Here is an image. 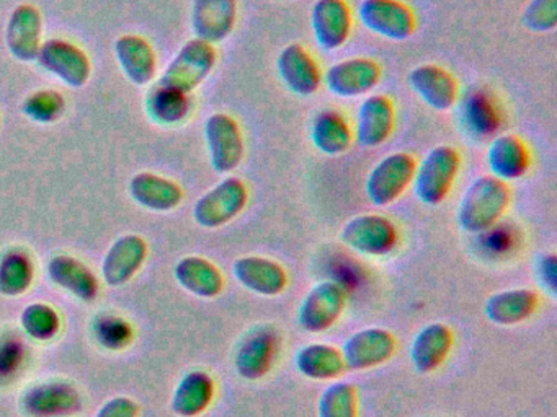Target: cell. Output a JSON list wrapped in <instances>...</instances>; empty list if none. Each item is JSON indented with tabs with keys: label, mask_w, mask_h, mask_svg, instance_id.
Masks as SVG:
<instances>
[{
	"label": "cell",
	"mask_w": 557,
	"mask_h": 417,
	"mask_svg": "<svg viewBox=\"0 0 557 417\" xmlns=\"http://www.w3.org/2000/svg\"><path fill=\"white\" fill-rule=\"evenodd\" d=\"M487 165L494 178L508 182L523 178L531 166V152L524 140L513 134H502L487 149Z\"/></svg>",
	"instance_id": "24"
},
{
	"label": "cell",
	"mask_w": 557,
	"mask_h": 417,
	"mask_svg": "<svg viewBox=\"0 0 557 417\" xmlns=\"http://www.w3.org/2000/svg\"><path fill=\"white\" fill-rule=\"evenodd\" d=\"M510 199L511 191L507 182L492 175L481 176L462 192L456 220L468 233H484L504 217Z\"/></svg>",
	"instance_id": "1"
},
{
	"label": "cell",
	"mask_w": 557,
	"mask_h": 417,
	"mask_svg": "<svg viewBox=\"0 0 557 417\" xmlns=\"http://www.w3.org/2000/svg\"><path fill=\"white\" fill-rule=\"evenodd\" d=\"M397 342L393 332L383 328H367L351 334L342 348L345 368L363 371L391 361Z\"/></svg>",
	"instance_id": "11"
},
{
	"label": "cell",
	"mask_w": 557,
	"mask_h": 417,
	"mask_svg": "<svg viewBox=\"0 0 557 417\" xmlns=\"http://www.w3.org/2000/svg\"><path fill=\"white\" fill-rule=\"evenodd\" d=\"M146 110L154 123L177 124L187 117L190 101L188 94L154 85L146 98Z\"/></svg>",
	"instance_id": "33"
},
{
	"label": "cell",
	"mask_w": 557,
	"mask_h": 417,
	"mask_svg": "<svg viewBox=\"0 0 557 417\" xmlns=\"http://www.w3.org/2000/svg\"><path fill=\"white\" fill-rule=\"evenodd\" d=\"M83 406L76 388L63 381L37 384L22 397V409L30 417H67Z\"/></svg>",
	"instance_id": "18"
},
{
	"label": "cell",
	"mask_w": 557,
	"mask_h": 417,
	"mask_svg": "<svg viewBox=\"0 0 557 417\" xmlns=\"http://www.w3.org/2000/svg\"><path fill=\"white\" fill-rule=\"evenodd\" d=\"M358 18L368 31L391 41H406L416 33V13L403 0H363Z\"/></svg>",
	"instance_id": "7"
},
{
	"label": "cell",
	"mask_w": 557,
	"mask_h": 417,
	"mask_svg": "<svg viewBox=\"0 0 557 417\" xmlns=\"http://www.w3.org/2000/svg\"><path fill=\"white\" fill-rule=\"evenodd\" d=\"M455 342L451 328L445 323H430L423 326L412 344H410V362L419 374H432L442 367Z\"/></svg>",
	"instance_id": "23"
},
{
	"label": "cell",
	"mask_w": 557,
	"mask_h": 417,
	"mask_svg": "<svg viewBox=\"0 0 557 417\" xmlns=\"http://www.w3.org/2000/svg\"><path fill=\"white\" fill-rule=\"evenodd\" d=\"M214 64H216V51L213 45L201 39H191L182 46L181 51L156 85L190 94L195 88L203 84L205 78L213 71Z\"/></svg>",
	"instance_id": "3"
},
{
	"label": "cell",
	"mask_w": 557,
	"mask_h": 417,
	"mask_svg": "<svg viewBox=\"0 0 557 417\" xmlns=\"http://www.w3.org/2000/svg\"><path fill=\"white\" fill-rule=\"evenodd\" d=\"M523 25L533 33L554 31L557 26V0H530L523 12Z\"/></svg>",
	"instance_id": "38"
},
{
	"label": "cell",
	"mask_w": 557,
	"mask_h": 417,
	"mask_svg": "<svg viewBox=\"0 0 557 417\" xmlns=\"http://www.w3.org/2000/svg\"><path fill=\"white\" fill-rule=\"evenodd\" d=\"M312 146L329 156L347 152L354 142V130L344 114L334 110L321 111L311 123Z\"/></svg>",
	"instance_id": "31"
},
{
	"label": "cell",
	"mask_w": 557,
	"mask_h": 417,
	"mask_svg": "<svg viewBox=\"0 0 557 417\" xmlns=\"http://www.w3.org/2000/svg\"><path fill=\"white\" fill-rule=\"evenodd\" d=\"M278 352V332L273 326L250 328L237 345L234 367L244 380L256 381L272 370Z\"/></svg>",
	"instance_id": "10"
},
{
	"label": "cell",
	"mask_w": 557,
	"mask_h": 417,
	"mask_svg": "<svg viewBox=\"0 0 557 417\" xmlns=\"http://www.w3.org/2000/svg\"><path fill=\"white\" fill-rule=\"evenodd\" d=\"M44 20L37 7L18 5L9 18L5 42L9 51L22 62L35 61L40 54Z\"/></svg>",
	"instance_id": "19"
},
{
	"label": "cell",
	"mask_w": 557,
	"mask_h": 417,
	"mask_svg": "<svg viewBox=\"0 0 557 417\" xmlns=\"http://www.w3.org/2000/svg\"><path fill=\"white\" fill-rule=\"evenodd\" d=\"M280 78L292 93L311 97L321 87L322 72L318 61L301 45L286 46L276 59Z\"/></svg>",
	"instance_id": "16"
},
{
	"label": "cell",
	"mask_w": 557,
	"mask_h": 417,
	"mask_svg": "<svg viewBox=\"0 0 557 417\" xmlns=\"http://www.w3.org/2000/svg\"><path fill=\"white\" fill-rule=\"evenodd\" d=\"M214 397V381L207 371H188L175 388L172 410L181 417H197L210 407Z\"/></svg>",
	"instance_id": "30"
},
{
	"label": "cell",
	"mask_w": 557,
	"mask_h": 417,
	"mask_svg": "<svg viewBox=\"0 0 557 417\" xmlns=\"http://www.w3.org/2000/svg\"><path fill=\"white\" fill-rule=\"evenodd\" d=\"M210 162L220 175L234 172L243 162L244 136L239 123L226 113H214L205 123Z\"/></svg>",
	"instance_id": "9"
},
{
	"label": "cell",
	"mask_w": 557,
	"mask_h": 417,
	"mask_svg": "<svg viewBox=\"0 0 557 417\" xmlns=\"http://www.w3.org/2000/svg\"><path fill=\"white\" fill-rule=\"evenodd\" d=\"M315 42L324 51L342 48L350 38L351 10L345 0H315L311 9Z\"/></svg>",
	"instance_id": "17"
},
{
	"label": "cell",
	"mask_w": 557,
	"mask_h": 417,
	"mask_svg": "<svg viewBox=\"0 0 557 417\" xmlns=\"http://www.w3.org/2000/svg\"><path fill=\"white\" fill-rule=\"evenodd\" d=\"M295 365L302 377L309 380H334L345 371L342 352L334 345L308 344L296 352Z\"/></svg>",
	"instance_id": "32"
},
{
	"label": "cell",
	"mask_w": 557,
	"mask_h": 417,
	"mask_svg": "<svg viewBox=\"0 0 557 417\" xmlns=\"http://www.w3.org/2000/svg\"><path fill=\"white\" fill-rule=\"evenodd\" d=\"M249 191L243 179L231 176L205 192L194 207V218L200 227L220 228L230 224L246 208Z\"/></svg>",
	"instance_id": "6"
},
{
	"label": "cell",
	"mask_w": 557,
	"mask_h": 417,
	"mask_svg": "<svg viewBox=\"0 0 557 417\" xmlns=\"http://www.w3.org/2000/svg\"><path fill=\"white\" fill-rule=\"evenodd\" d=\"M381 80V67L368 58H354L331 65L324 84L338 98H357L370 93Z\"/></svg>",
	"instance_id": "12"
},
{
	"label": "cell",
	"mask_w": 557,
	"mask_h": 417,
	"mask_svg": "<svg viewBox=\"0 0 557 417\" xmlns=\"http://www.w3.org/2000/svg\"><path fill=\"white\" fill-rule=\"evenodd\" d=\"M341 241L363 256H387L397 247L399 231L394 222L384 215L361 214L342 227Z\"/></svg>",
	"instance_id": "4"
},
{
	"label": "cell",
	"mask_w": 557,
	"mask_h": 417,
	"mask_svg": "<svg viewBox=\"0 0 557 417\" xmlns=\"http://www.w3.org/2000/svg\"><path fill=\"white\" fill-rule=\"evenodd\" d=\"M319 417H358V390L348 381H335L322 391Z\"/></svg>",
	"instance_id": "35"
},
{
	"label": "cell",
	"mask_w": 557,
	"mask_h": 417,
	"mask_svg": "<svg viewBox=\"0 0 557 417\" xmlns=\"http://www.w3.org/2000/svg\"><path fill=\"white\" fill-rule=\"evenodd\" d=\"M129 194L139 205L154 212L174 211L184 199V191L177 182L154 173L133 176Z\"/></svg>",
	"instance_id": "27"
},
{
	"label": "cell",
	"mask_w": 557,
	"mask_h": 417,
	"mask_svg": "<svg viewBox=\"0 0 557 417\" xmlns=\"http://www.w3.org/2000/svg\"><path fill=\"white\" fill-rule=\"evenodd\" d=\"M178 286L200 299H214L223 292L224 277L211 261L200 256H187L174 267Z\"/></svg>",
	"instance_id": "28"
},
{
	"label": "cell",
	"mask_w": 557,
	"mask_h": 417,
	"mask_svg": "<svg viewBox=\"0 0 557 417\" xmlns=\"http://www.w3.org/2000/svg\"><path fill=\"white\" fill-rule=\"evenodd\" d=\"M417 162L410 153L396 152L384 156L368 173L364 191L377 207L393 204L412 185Z\"/></svg>",
	"instance_id": "5"
},
{
	"label": "cell",
	"mask_w": 557,
	"mask_h": 417,
	"mask_svg": "<svg viewBox=\"0 0 557 417\" xmlns=\"http://www.w3.org/2000/svg\"><path fill=\"white\" fill-rule=\"evenodd\" d=\"M537 279H540L543 289H546L550 295L557 293V257L556 254H544L540 257L536 266Z\"/></svg>",
	"instance_id": "41"
},
{
	"label": "cell",
	"mask_w": 557,
	"mask_h": 417,
	"mask_svg": "<svg viewBox=\"0 0 557 417\" xmlns=\"http://www.w3.org/2000/svg\"><path fill=\"white\" fill-rule=\"evenodd\" d=\"M237 20V0H194L191 29L201 41L216 45L233 33Z\"/></svg>",
	"instance_id": "21"
},
{
	"label": "cell",
	"mask_w": 557,
	"mask_h": 417,
	"mask_svg": "<svg viewBox=\"0 0 557 417\" xmlns=\"http://www.w3.org/2000/svg\"><path fill=\"white\" fill-rule=\"evenodd\" d=\"M233 274L244 289L262 296H276L288 286V274L276 261L244 256L234 261Z\"/></svg>",
	"instance_id": "20"
},
{
	"label": "cell",
	"mask_w": 557,
	"mask_h": 417,
	"mask_svg": "<svg viewBox=\"0 0 557 417\" xmlns=\"http://www.w3.org/2000/svg\"><path fill=\"white\" fill-rule=\"evenodd\" d=\"M413 93L435 111H448L458 101L459 87L451 72L436 64L417 65L407 75Z\"/></svg>",
	"instance_id": "15"
},
{
	"label": "cell",
	"mask_w": 557,
	"mask_h": 417,
	"mask_svg": "<svg viewBox=\"0 0 557 417\" xmlns=\"http://www.w3.org/2000/svg\"><path fill=\"white\" fill-rule=\"evenodd\" d=\"M139 406L132 397L116 396L102 404L96 417H138Z\"/></svg>",
	"instance_id": "40"
},
{
	"label": "cell",
	"mask_w": 557,
	"mask_h": 417,
	"mask_svg": "<svg viewBox=\"0 0 557 417\" xmlns=\"http://www.w3.org/2000/svg\"><path fill=\"white\" fill-rule=\"evenodd\" d=\"M347 290L334 280H324L309 290L298 309V323L305 331L319 334L341 319L347 306Z\"/></svg>",
	"instance_id": "8"
},
{
	"label": "cell",
	"mask_w": 557,
	"mask_h": 417,
	"mask_svg": "<svg viewBox=\"0 0 557 417\" xmlns=\"http://www.w3.org/2000/svg\"><path fill=\"white\" fill-rule=\"evenodd\" d=\"M146 256L148 243L139 235L120 237L103 257V280L110 287L125 286L141 269Z\"/></svg>",
	"instance_id": "22"
},
{
	"label": "cell",
	"mask_w": 557,
	"mask_h": 417,
	"mask_svg": "<svg viewBox=\"0 0 557 417\" xmlns=\"http://www.w3.org/2000/svg\"><path fill=\"white\" fill-rule=\"evenodd\" d=\"M540 295L531 289H507L485 300L484 315L497 326H515L536 312Z\"/></svg>",
	"instance_id": "25"
},
{
	"label": "cell",
	"mask_w": 557,
	"mask_h": 417,
	"mask_svg": "<svg viewBox=\"0 0 557 417\" xmlns=\"http://www.w3.org/2000/svg\"><path fill=\"white\" fill-rule=\"evenodd\" d=\"M64 110V98L53 90H41L25 100L24 113L37 123H53Z\"/></svg>",
	"instance_id": "37"
},
{
	"label": "cell",
	"mask_w": 557,
	"mask_h": 417,
	"mask_svg": "<svg viewBox=\"0 0 557 417\" xmlns=\"http://www.w3.org/2000/svg\"><path fill=\"white\" fill-rule=\"evenodd\" d=\"M21 325L25 334L37 341H50L61 328L60 315L47 303H32L25 306L21 315Z\"/></svg>",
	"instance_id": "36"
},
{
	"label": "cell",
	"mask_w": 557,
	"mask_h": 417,
	"mask_svg": "<svg viewBox=\"0 0 557 417\" xmlns=\"http://www.w3.org/2000/svg\"><path fill=\"white\" fill-rule=\"evenodd\" d=\"M38 62L70 87L81 88L89 81L90 61L83 49L64 39H50L41 45Z\"/></svg>",
	"instance_id": "13"
},
{
	"label": "cell",
	"mask_w": 557,
	"mask_h": 417,
	"mask_svg": "<svg viewBox=\"0 0 557 417\" xmlns=\"http://www.w3.org/2000/svg\"><path fill=\"white\" fill-rule=\"evenodd\" d=\"M34 263L22 251H11L0 260V293L5 296L24 295L34 282Z\"/></svg>",
	"instance_id": "34"
},
{
	"label": "cell",
	"mask_w": 557,
	"mask_h": 417,
	"mask_svg": "<svg viewBox=\"0 0 557 417\" xmlns=\"http://www.w3.org/2000/svg\"><path fill=\"white\" fill-rule=\"evenodd\" d=\"M461 168V155L451 146L433 147L413 175L417 199L425 205H438L448 198Z\"/></svg>",
	"instance_id": "2"
},
{
	"label": "cell",
	"mask_w": 557,
	"mask_h": 417,
	"mask_svg": "<svg viewBox=\"0 0 557 417\" xmlns=\"http://www.w3.org/2000/svg\"><path fill=\"white\" fill-rule=\"evenodd\" d=\"M394 126L396 108L393 100L386 94H370L358 108L355 140L364 149H376L393 136Z\"/></svg>",
	"instance_id": "14"
},
{
	"label": "cell",
	"mask_w": 557,
	"mask_h": 417,
	"mask_svg": "<svg viewBox=\"0 0 557 417\" xmlns=\"http://www.w3.org/2000/svg\"><path fill=\"white\" fill-rule=\"evenodd\" d=\"M115 54L120 67L132 84L143 87L156 75V54L148 41L141 36L125 35L116 39Z\"/></svg>",
	"instance_id": "29"
},
{
	"label": "cell",
	"mask_w": 557,
	"mask_h": 417,
	"mask_svg": "<svg viewBox=\"0 0 557 417\" xmlns=\"http://www.w3.org/2000/svg\"><path fill=\"white\" fill-rule=\"evenodd\" d=\"M100 344L109 349H123L132 342L133 332L123 319L106 318L97 326Z\"/></svg>",
	"instance_id": "39"
},
{
	"label": "cell",
	"mask_w": 557,
	"mask_h": 417,
	"mask_svg": "<svg viewBox=\"0 0 557 417\" xmlns=\"http://www.w3.org/2000/svg\"><path fill=\"white\" fill-rule=\"evenodd\" d=\"M47 270L51 282L84 302H90L99 293V280L94 276L92 270L76 257L58 254V256L51 257Z\"/></svg>",
	"instance_id": "26"
}]
</instances>
